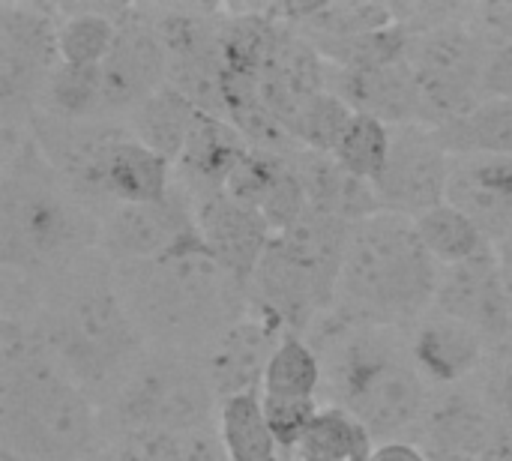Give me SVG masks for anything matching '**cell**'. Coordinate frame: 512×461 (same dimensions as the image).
<instances>
[{"instance_id": "6da1fadb", "label": "cell", "mask_w": 512, "mask_h": 461, "mask_svg": "<svg viewBox=\"0 0 512 461\" xmlns=\"http://www.w3.org/2000/svg\"><path fill=\"white\" fill-rule=\"evenodd\" d=\"M96 402L54 363L33 315L0 312V461H93Z\"/></svg>"}, {"instance_id": "7a4b0ae2", "label": "cell", "mask_w": 512, "mask_h": 461, "mask_svg": "<svg viewBox=\"0 0 512 461\" xmlns=\"http://www.w3.org/2000/svg\"><path fill=\"white\" fill-rule=\"evenodd\" d=\"M36 327L54 363L96 408L147 351L120 294L117 270L99 249L39 282Z\"/></svg>"}, {"instance_id": "3957f363", "label": "cell", "mask_w": 512, "mask_h": 461, "mask_svg": "<svg viewBox=\"0 0 512 461\" xmlns=\"http://www.w3.org/2000/svg\"><path fill=\"white\" fill-rule=\"evenodd\" d=\"M321 357V405L348 411L366 426L375 444L411 441L417 435L432 387L420 375L405 330L324 315L306 336Z\"/></svg>"}, {"instance_id": "277c9868", "label": "cell", "mask_w": 512, "mask_h": 461, "mask_svg": "<svg viewBox=\"0 0 512 461\" xmlns=\"http://www.w3.org/2000/svg\"><path fill=\"white\" fill-rule=\"evenodd\" d=\"M114 270L147 348L201 354L249 312V288L210 255L198 234L159 258Z\"/></svg>"}, {"instance_id": "5b68a950", "label": "cell", "mask_w": 512, "mask_h": 461, "mask_svg": "<svg viewBox=\"0 0 512 461\" xmlns=\"http://www.w3.org/2000/svg\"><path fill=\"white\" fill-rule=\"evenodd\" d=\"M0 267L48 279L99 249L102 219L81 204L27 135L0 162Z\"/></svg>"}, {"instance_id": "8992f818", "label": "cell", "mask_w": 512, "mask_h": 461, "mask_svg": "<svg viewBox=\"0 0 512 461\" xmlns=\"http://www.w3.org/2000/svg\"><path fill=\"white\" fill-rule=\"evenodd\" d=\"M438 282L441 267L414 219L381 210L351 228L333 312L357 324L408 330L435 306Z\"/></svg>"}, {"instance_id": "52a82bcc", "label": "cell", "mask_w": 512, "mask_h": 461, "mask_svg": "<svg viewBox=\"0 0 512 461\" xmlns=\"http://www.w3.org/2000/svg\"><path fill=\"white\" fill-rule=\"evenodd\" d=\"M354 225L306 213L297 225L273 234L249 279V306L273 315L288 333L309 330L336 309V288Z\"/></svg>"}, {"instance_id": "ba28073f", "label": "cell", "mask_w": 512, "mask_h": 461, "mask_svg": "<svg viewBox=\"0 0 512 461\" xmlns=\"http://www.w3.org/2000/svg\"><path fill=\"white\" fill-rule=\"evenodd\" d=\"M99 420L102 438L123 429H165L192 438L216 429L219 399L198 354L147 348L99 408Z\"/></svg>"}, {"instance_id": "9c48e42d", "label": "cell", "mask_w": 512, "mask_h": 461, "mask_svg": "<svg viewBox=\"0 0 512 461\" xmlns=\"http://www.w3.org/2000/svg\"><path fill=\"white\" fill-rule=\"evenodd\" d=\"M489 45L465 21V9L450 18L411 30L408 66L417 84L420 126L441 129L483 102V69Z\"/></svg>"}, {"instance_id": "30bf717a", "label": "cell", "mask_w": 512, "mask_h": 461, "mask_svg": "<svg viewBox=\"0 0 512 461\" xmlns=\"http://www.w3.org/2000/svg\"><path fill=\"white\" fill-rule=\"evenodd\" d=\"M60 66L57 18L45 6L0 3V114L3 132L30 129L48 78Z\"/></svg>"}, {"instance_id": "8fae6325", "label": "cell", "mask_w": 512, "mask_h": 461, "mask_svg": "<svg viewBox=\"0 0 512 461\" xmlns=\"http://www.w3.org/2000/svg\"><path fill=\"white\" fill-rule=\"evenodd\" d=\"M126 132V123L117 120H63L45 111L30 114V138L36 141L39 153L69 186V192L99 219L114 207L108 189V162Z\"/></svg>"}, {"instance_id": "7c38bea8", "label": "cell", "mask_w": 512, "mask_h": 461, "mask_svg": "<svg viewBox=\"0 0 512 461\" xmlns=\"http://www.w3.org/2000/svg\"><path fill=\"white\" fill-rule=\"evenodd\" d=\"M453 156L426 126H393L390 159L372 183L384 213L417 219L447 201Z\"/></svg>"}, {"instance_id": "4fadbf2b", "label": "cell", "mask_w": 512, "mask_h": 461, "mask_svg": "<svg viewBox=\"0 0 512 461\" xmlns=\"http://www.w3.org/2000/svg\"><path fill=\"white\" fill-rule=\"evenodd\" d=\"M162 87H168V51L147 18V9L126 6L117 42L102 60V117L123 123Z\"/></svg>"}, {"instance_id": "5bb4252c", "label": "cell", "mask_w": 512, "mask_h": 461, "mask_svg": "<svg viewBox=\"0 0 512 461\" xmlns=\"http://www.w3.org/2000/svg\"><path fill=\"white\" fill-rule=\"evenodd\" d=\"M414 444L483 461H512V429L489 408L474 381L432 393Z\"/></svg>"}, {"instance_id": "9a60e30c", "label": "cell", "mask_w": 512, "mask_h": 461, "mask_svg": "<svg viewBox=\"0 0 512 461\" xmlns=\"http://www.w3.org/2000/svg\"><path fill=\"white\" fill-rule=\"evenodd\" d=\"M192 234H198L192 198L174 183L165 201L114 204L102 216L99 252L114 267H126L159 258Z\"/></svg>"}, {"instance_id": "2e32d148", "label": "cell", "mask_w": 512, "mask_h": 461, "mask_svg": "<svg viewBox=\"0 0 512 461\" xmlns=\"http://www.w3.org/2000/svg\"><path fill=\"white\" fill-rule=\"evenodd\" d=\"M285 336L288 330L282 321L249 306L234 327H228L210 348L198 354L219 405L234 396L261 393L267 366Z\"/></svg>"}, {"instance_id": "e0dca14e", "label": "cell", "mask_w": 512, "mask_h": 461, "mask_svg": "<svg viewBox=\"0 0 512 461\" xmlns=\"http://www.w3.org/2000/svg\"><path fill=\"white\" fill-rule=\"evenodd\" d=\"M432 309L474 327L492 351L510 345L512 318L501 288L495 246L465 264L441 267V282Z\"/></svg>"}, {"instance_id": "ac0fdd59", "label": "cell", "mask_w": 512, "mask_h": 461, "mask_svg": "<svg viewBox=\"0 0 512 461\" xmlns=\"http://www.w3.org/2000/svg\"><path fill=\"white\" fill-rule=\"evenodd\" d=\"M405 339L432 393L456 390L477 381L492 354L489 342L474 327L438 309H429L417 324H411L405 330Z\"/></svg>"}, {"instance_id": "d6986e66", "label": "cell", "mask_w": 512, "mask_h": 461, "mask_svg": "<svg viewBox=\"0 0 512 461\" xmlns=\"http://www.w3.org/2000/svg\"><path fill=\"white\" fill-rule=\"evenodd\" d=\"M192 207L198 237L204 240L210 255L249 288V279L273 240V231L264 216L243 207L225 192L192 198Z\"/></svg>"}, {"instance_id": "ffe728a7", "label": "cell", "mask_w": 512, "mask_h": 461, "mask_svg": "<svg viewBox=\"0 0 512 461\" xmlns=\"http://www.w3.org/2000/svg\"><path fill=\"white\" fill-rule=\"evenodd\" d=\"M447 204L492 243L512 237V156H453Z\"/></svg>"}, {"instance_id": "44dd1931", "label": "cell", "mask_w": 512, "mask_h": 461, "mask_svg": "<svg viewBox=\"0 0 512 461\" xmlns=\"http://www.w3.org/2000/svg\"><path fill=\"white\" fill-rule=\"evenodd\" d=\"M249 147L252 144L246 141V135L228 117L198 114L192 135L180 159L174 162V183L189 198L225 192L228 177L243 162Z\"/></svg>"}, {"instance_id": "7402d4cb", "label": "cell", "mask_w": 512, "mask_h": 461, "mask_svg": "<svg viewBox=\"0 0 512 461\" xmlns=\"http://www.w3.org/2000/svg\"><path fill=\"white\" fill-rule=\"evenodd\" d=\"M294 174L309 201V213L339 219L345 225H360L363 219L381 213L378 192L369 180L345 171L333 153L297 150L291 156Z\"/></svg>"}, {"instance_id": "603a6c76", "label": "cell", "mask_w": 512, "mask_h": 461, "mask_svg": "<svg viewBox=\"0 0 512 461\" xmlns=\"http://www.w3.org/2000/svg\"><path fill=\"white\" fill-rule=\"evenodd\" d=\"M108 189L114 204H156L174 189V162L144 147L126 132L108 162Z\"/></svg>"}, {"instance_id": "cb8c5ba5", "label": "cell", "mask_w": 512, "mask_h": 461, "mask_svg": "<svg viewBox=\"0 0 512 461\" xmlns=\"http://www.w3.org/2000/svg\"><path fill=\"white\" fill-rule=\"evenodd\" d=\"M198 114L201 111L186 96H180L174 87H162L156 96L138 105L123 123L144 147L156 150L168 162H177L195 129Z\"/></svg>"}, {"instance_id": "d4e9b609", "label": "cell", "mask_w": 512, "mask_h": 461, "mask_svg": "<svg viewBox=\"0 0 512 461\" xmlns=\"http://www.w3.org/2000/svg\"><path fill=\"white\" fill-rule=\"evenodd\" d=\"M57 18V48L60 60L72 66H102L111 54L120 18L126 6H81V9H60Z\"/></svg>"}, {"instance_id": "484cf974", "label": "cell", "mask_w": 512, "mask_h": 461, "mask_svg": "<svg viewBox=\"0 0 512 461\" xmlns=\"http://www.w3.org/2000/svg\"><path fill=\"white\" fill-rule=\"evenodd\" d=\"M450 156H512V102L483 99L471 114L435 129Z\"/></svg>"}, {"instance_id": "4316f807", "label": "cell", "mask_w": 512, "mask_h": 461, "mask_svg": "<svg viewBox=\"0 0 512 461\" xmlns=\"http://www.w3.org/2000/svg\"><path fill=\"white\" fill-rule=\"evenodd\" d=\"M375 447V438L360 420L342 408L321 405L303 444L288 461H369Z\"/></svg>"}, {"instance_id": "83f0119b", "label": "cell", "mask_w": 512, "mask_h": 461, "mask_svg": "<svg viewBox=\"0 0 512 461\" xmlns=\"http://www.w3.org/2000/svg\"><path fill=\"white\" fill-rule=\"evenodd\" d=\"M414 228L426 246V252L435 258L438 267H456L465 264L483 252H489L495 243L456 207H450L447 201L423 216L414 219Z\"/></svg>"}, {"instance_id": "f1b7e54d", "label": "cell", "mask_w": 512, "mask_h": 461, "mask_svg": "<svg viewBox=\"0 0 512 461\" xmlns=\"http://www.w3.org/2000/svg\"><path fill=\"white\" fill-rule=\"evenodd\" d=\"M216 429H219V438H222L231 461H264L282 456L270 435L261 393L225 399L219 405Z\"/></svg>"}, {"instance_id": "f546056e", "label": "cell", "mask_w": 512, "mask_h": 461, "mask_svg": "<svg viewBox=\"0 0 512 461\" xmlns=\"http://www.w3.org/2000/svg\"><path fill=\"white\" fill-rule=\"evenodd\" d=\"M321 357L312 348V342L306 336L288 333L282 339V345L276 348L267 375H264V387L261 396H273V399H318L321 396Z\"/></svg>"}, {"instance_id": "4dcf8cb0", "label": "cell", "mask_w": 512, "mask_h": 461, "mask_svg": "<svg viewBox=\"0 0 512 461\" xmlns=\"http://www.w3.org/2000/svg\"><path fill=\"white\" fill-rule=\"evenodd\" d=\"M63 120H105L102 117V66L63 63L45 84L39 108Z\"/></svg>"}, {"instance_id": "1f68e13d", "label": "cell", "mask_w": 512, "mask_h": 461, "mask_svg": "<svg viewBox=\"0 0 512 461\" xmlns=\"http://www.w3.org/2000/svg\"><path fill=\"white\" fill-rule=\"evenodd\" d=\"M390 144H393V126L381 123L378 117L354 111L333 156L345 171L375 183L390 159Z\"/></svg>"}, {"instance_id": "d6a6232c", "label": "cell", "mask_w": 512, "mask_h": 461, "mask_svg": "<svg viewBox=\"0 0 512 461\" xmlns=\"http://www.w3.org/2000/svg\"><path fill=\"white\" fill-rule=\"evenodd\" d=\"M351 117L354 108L342 96H336L333 90H321L294 111V117L288 120V132L300 144V150L333 153Z\"/></svg>"}, {"instance_id": "836d02e7", "label": "cell", "mask_w": 512, "mask_h": 461, "mask_svg": "<svg viewBox=\"0 0 512 461\" xmlns=\"http://www.w3.org/2000/svg\"><path fill=\"white\" fill-rule=\"evenodd\" d=\"M186 435L165 429H123L102 438L105 461H186L189 456Z\"/></svg>"}, {"instance_id": "e575fe53", "label": "cell", "mask_w": 512, "mask_h": 461, "mask_svg": "<svg viewBox=\"0 0 512 461\" xmlns=\"http://www.w3.org/2000/svg\"><path fill=\"white\" fill-rule=\"evenodd\" d=\"M264 402V417L270 426V435L279 447L282 456H294L297 447L303 444L309 426L315 423L318 411H321V399H273V396H261Z\"/></svg>"}, {"instance_id": "d590c367", "label": "cell", "mask_w": 512, "mask_h": 461, "mask_svg": "<svg viewBox=\"0 0 512 461\" xmlns=\"http://www.w3.org/2000/svg\"><path fill=\"white\" fill-rule=\"evenodd\" d=\"M477 390L489 402V408L512 429V342L504 348H495L477 375Z\"/></svg>"}, {"instance_id": "8d00e7d4", "label": "cell", "mask_w": 512, "mask_h": 461, "mask_svg": "<svg viewBox=\"0 0 512 461\" xmlns=\"http://www.w3.org/2000/svg\"><path fill=\"white\" fill-rule=\"evenodd\" d=\"M483 99H510L512 102V42L489 51L483 69Z\"/></svg>"}, {"instance_id": "74e56055", "label": "cell", "mask_w": 512, "mask_h": 461, "mask_svg": "<svg viewBox=\"0 0 512 461\" xmlns=\"http://www.w3.org/2000/svg\"><path fill=\"white\" fill-rule=\"evenodd\" d=\"M186 461H231L222 438H219V429L213 432H201V435H192L189 441V456Z\"/></svg>"}, {"instance_id": "f35d334b", "label": "cell", "mask_w": 512, "mask_h": 461, "mask_svg": "<svg viewBox=\"0 0 512 461\" xmlns=\"http://www.w3.org/2000/svg\"><path fill=\"white\" fill-rule=\"evenodd\" d=\"M369 461H429V453L414 441H387L375 447Z\"/></svg>"}, {"instance_id": "ab89813d", "label": "cell", "mask_w": 512, "mask_h": 461, "mask_svg": "<svg viewBox=\"0 0 512 461\" xmlns=\"http://www.w3.org/2000/svg\"><path fill=\"white\" fill-rule=\"evenodd\" d=\"M495 255H498V270H501V288H504V300L510 309L512 318V237L495 243Z\"/></svg>"}, {"instance_id": "60d3db41", "label": "cell", "mask_w": 512, "mask_h": 461, "mask_svg": "<svg viewBox=\"0 0 512 461\" xmlns=\"http://www.w3.org/2000/svg\"><path fill=\"white\" fill-rule=\"evenodd\" d=\"M426 453H429V461H483L474 456H459V453H438V450H426Z\"/></svg>"}, {"instance_id": "b9f144b4", "label": "cell", "mask_w": 512, "mask_h": 461, "mask_svg": "<svg viewBox=\"0 0 512 461\" xmlns=\"http://www.w3.org/2000/svg\"><path fill=\"white\" fill-rule=\"evenodd\" d=\"M264 461H285L282 456H273V459H264Z\"/></svg>"}, {"instance_id": "7bdbcfd3", "label": "cell", "mask_w": 512, "mask_h": 461, "mask_svg": "<svg viewBox=\"0 0 512 461\" xmlns=\"http://www.w3.org/2000/svg\"><path fill=\"white\" fill-rule=\"evenodd\" d=\"M93 461H105V459H102V453H99V456H96V459H93Z\"/></svg>"}]
</instances>
